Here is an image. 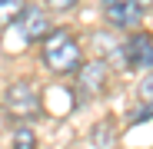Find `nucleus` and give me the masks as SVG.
<instances>
[{"label":"nucleus","instance_id":"7","mask_svg":"<svg viewBox=\"0 0 153 149\" xmlns=\"http://www.w3.org/2000/svg\"><path fill=\"white\" fill-rule=\"evenodd\" d=\"M23 7H27V0H0V27L17 23V17L23 13Z\"/></svg>","mask_w":153,"mask_h":149},{"label":"nucleus","instance_id":"2","mask_svg":"<svg viewBox=\"0 0 153 149\" xmlns=\"http://www.w3.org/2000/svg\"><path fill=\"white\" fill-rule=\"evenodd\" d=\"M4 109H7V116L17 119V123H30V119H37L40 109H43V106H40V93H37V86L27 83V80L10 83L7 93H4Z\"/></svg>","mask_w":153,"mask_h":149},{"label":"nucleus","instance_id":"6","mask_svg":"<svg viewBox=\"0 0 153 149\" xmlns=\"http://www.w3.org/2000/svg\"><path fill=\"white\" fill-rule=\"evenodd\" d=\"M140 7H137V0H103V17L113 23V27H133V23L140 20Z\"/></svg>","mask_w":153,"mask_h":149},{"label":"nucleus","instance_id":"9","mask_svg":"<svg viewBox=\"0 0 153 149\" xmlns=\"http://www.w3.org/2000/svg\"><path fill=\"white\" fill-rule=\"evenodd\" d=\"M140 96L143 99H153V66H150V73L143 76V83H140Z\"/></svg>","mask_w":153,"mask_h":149},{"label":"nucleus","instance_id":"3","mask_svg":"<svg viewBox=\"0 0 153 149\" xmlns=\"http://www.w3.org/2000/svg\"><path fill=\"white\" fill-rule=\"evenodd\" d=\"M107 86V63L103 60H83V66L76 70V90H80V99L103 93Z\"/></svg>","mask_w":153,"mask_h":149},{"label":"nucleus","instance_id":"10","mask_svg":"<svg viewBox=\"0 0 153 149\" xmlns=\"http://www.w3.org/2000/svg\"><path fill=\"white\" fill-rule=\"evenodd\" d=\"M76 4H80V0H47L50 10H73Z\"/></svg>","mask_w":153,"mask_h":149},{"label":"nucleus","instance_id":"8","mask_svg":"<svg viewBox=\"0 0 153 149\" xmlns=\"http://www.w3.org/2000/svg\"><path fill=\"white\" fill-rule=\"evenodd\" d=\"M13 149H37V136L30 126H17L13 129Z\"/></svg>","mask_w":153,"mask_h":149},{"label":"nucleus","instance_id":"5","mask_svg":"<svg viewBox=\"0 0 153 149\" xmlns=\"http://www.w3.org/2000/svg\"><path fill=\"white\" fill-rule=\"evenodd\" d=\"M17 30H20L23 43H33V40L43 43V37L50 33V20H47V13L37 10V7H23V13L17 17Z\"/></svg>","mask_w":153,"mask_h":149},{"label":"nucleus","instance_id":"1","mask_svg":"<svg viewBox=\"0 0 153 149\" xmlns=\"http://www.w3.org/2000/svg\"><path fill=\"white\" fill-rule=\"evenodd\" d=\"M40 57H43V66L50 73H57V76H70V73H76L83 66V50L70 30H50L43 37Z\"/></svg>","mask_w":153,"mask_h":149},{"label":"nucleus","instance_id":"4","mask_svg":"<svg viewBox=\"0 0 153 149\" xmlns=\"http://www.w3.org/2000/svg\"><path fill=\"white\" fill-rule=\"evenodd\" d=\"M123 60L130 70L153 66V33H133L123 46Z\"/></svg>","mask_w":153,"mask_h":149},{"label":"nucleus","instance_id":"11","mask_svg":"<svg viewBox=\"0 0 153 149\" xmlns=\"http://www.w3.org/2000/svg\"><path fill=\"white\" fill-rule=\"evenodd\" d=\"M137 7H140V10H150V7H153V0H137Z\"/></svg>","mask_w":153,"mask_h":149}]
</instances>
